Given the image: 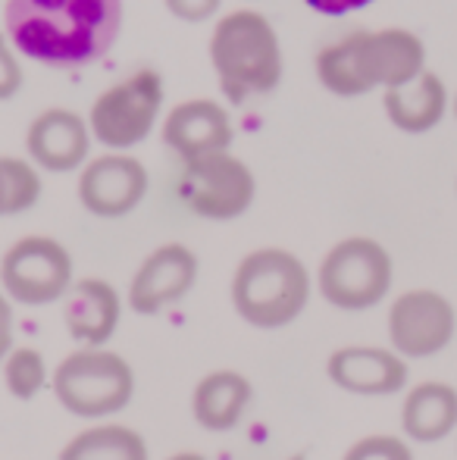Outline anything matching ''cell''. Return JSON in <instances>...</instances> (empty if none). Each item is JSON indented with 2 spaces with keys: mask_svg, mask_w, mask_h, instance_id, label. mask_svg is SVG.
<instances>
[{
  "mask_svg": "<svg viewBox=\"0 0 457 460\" xmlns=\"http://www.w3.org/2000/svg\"><path fill=\"white\" fill-rule=\"evenodd\" d=\"M198 263L195 251L185 244H160L154 254L145 257L138 273L128 285V304L135 314L154 316L166 310L170 304H179L198 282Z\"/></svg>",
  "mask_w": 457,
  "mask_h": 460,
  "instance_id": "cell-11",
  "label": "cell"
},
{
  "mask_svg": "<svg viewBox=\"0 0 457 460\" xmlns=\"http://www.w3.org/2000/svg\"><path fill=\"white\" fill-rule=\"evenodd\" d=\"M166 460H207V457L195 455V451H182V455H172V457H166Z\"/></svg>",
  "mask_w": 457,
  "mask_h": 460,
  "instance_id": "cell-28",
  "label": "cell"
},
{
  "mask_svg": "<svg viewBox=\"0 0 457 460\" xmlns=\"http://www.w3.org/2000/svg\"><path fill=\"white\" fill-rule=\"evenodd\" d=\"M257 182L254 172L235 154L220 151L182 164L179 198L195 217L204 219H235L254 204Z\"/></svg>",
  "mask_w": 457,
  "mask_h": 460,
  "instance_id": "cell-9",
  "label": "cell"
},
{
  "mask_svg": "<svg viewBox=\"0 0 457 460\" xmlns=\"http://www.w3.org/2000/svg\"><path fill=\"white\" fill-rule=\"evenodd\" d=\"M311 273L286 248L250 251L232 276V304L254 329H282L304 314Z\"/></svg>",
  "mask_w": 457,
  "mask_h": 460,
  "instance_id": "cell-4",
  "label": "cell"
},
{
  "mask_svg": "<svg viewBox=\"0 0 457 460\" xmlns=\"http://www.w3.org/2000/svg\"><path fill=\"white\" fill-rule=\"evenodd\" d=\"M4 382L13 398L31 401L48 385V364L38 348H13L4 358Z\"/></svg>",
  "mask_w": 457,
  "mask_h": 460,
  "instance_id": "cell-22",
  "label": "cell"
},
{
  "mask_svg": "<svg viewBox=\"0 0 457 460\" xmlns=\"http://www.w3.org/2000/svg\"><path fill=\"white\" fill-rule=\"evenodd\" d=\"M457 314L445 295L414 288L389 307V339L401 358H433L454 339Z\"/></svg>",
  "mask_w": 457,
  "mask_h": 460,
  "instance_id": "cell-10",
  "label": "cell"
},
{
  "mask_svg": "<svg viewBox=\"0 0 457 460\" xmlns=\"http://www.w3.org/2000/svg\"><path fill=\"white\" fill-rule=\"evenodd\" d=\"M391 254L376 238L354 235L323 257L317 273L320 295L338 310H370L391 288Z\"/></svg>",
  "mask_w": 457,
  "mask_h": 460,
  "instance_id": "cell-6",
  "label": "cell"
},
{
  "mask_svg": "<svg viewBox=\"0 0 457 460\" xmlns=\"http://www.w3.org/2000/svg\"><path fill=\"white\" fill-rule=\"evenodd\" d=\"M22 82H25V73H22V63H19V50L13 48L10 38L0 31V103L16 97Z\"/></svg>",
  "mask_w": 457,
  "mask_h": 460,
  "instance_id": "cell-24",
  "label": "cell"
},
{
  "mask_svg": "<svg viewBox=\"0 0 457 460\" xmlns=\"http://www.w3.org/2000/svg\"><path fill=\"white\" fill-rule=\"evenodd\" d=\"M452 107H454V119H457V94H454V101H452Z\"/></svg>",
  "mask_w": 457,
  "mask_h": 460,
  "instance_id": "cell-29",
  "label": "cell"
},
{
  "mask_svg": "<svg viewBox=\"0 0 457 460\" xmlns=\"http://www.w3.org/2000/svg\"><path fill=\"white\" fill-rule=\"evenodd\" d=\"M342 460H414V451L398 436H366L354 442Z\"/></svg>",
  "mask_w": 457,
  "mask_h": 460,
  "instance_id": "cell-23",
  "label": "cell"
},
{
  "mask_svg": "<svg viewBox=\"0 0 457 460\" xmlns=\"http://www.w3.org/2000/svg\"><path fill=\"white\" fill-rule=\"evenodd\" d=\"M122 316L119 291L104 279H79L63 297L66 332L85 348H104Z\"/></svg>",
  "mask_w": 457,
  "mask_h": 460,
  "instance_id": "cell-16",
  "label": "cell"
},
{
  "mask_svg": "<svg viewBox=\"0 0 457 460\" xmlns=\"http://www.w3.org/2000/svg\"><path fill=\"white\" fill-rule=\"evenodd\" d=\"M166 10L172 13L182 22H207L216 10H220L223 0H163Z\"/></svg>",
  "mask_w": 457,
  "mask_h": 460,
  "instance_id": "cell-25",
  "label": "cell"
},
{
  "mask_svg": "<svg viewBox=\"0 0 457 460\" xmlns=\"http://www.w3.org/2000/svg\"><path fill=\"white\" fill-rule=\"evenodd\" d=\"M326 373L342 392L364 394V398H382L408 385V364L401 354L389 348H338L326 364Z\"/></svg>",
  "mask_w": 457,
  "mask_h": 460,
  "instance_id": "cell-15",
  "label": "cell"
},
{
  "mask_svg": "<svg viewBox=\"0 0 457 460\" xmlns=\"http://www.w3.org/2000/svg\"><path fill=\"white\" fill-rule=\"evenodd\" d=\"M210 63L229 103L276 92L282 79V44L273 22L257 10H235L210 35Z\"/></svg>",
  "mask_w": 457,
  "mask_h": 460,
  "instance_id": "cell-3",
  "label": "cell"
},
{
  "mask_svg": "<svg viewBox=\"0 0 457 460\" xmlns=\"http://www.w3.org/2000/svg\"><path fill=\"white\" fill-rule=\"evenodd\" d=\"M54 394L73 417H113L132 401L135 373L122 354L82 348L63 358L54 369Z\"/></svg>",
  "mask_w": 457,
  "mask_h": 460,
  "instance_id": "cell-5",
  "label": "cell"
},
{
  "mask_svg": "<svg viewBox=\"0 0 457 460\" xmlns=\"http://www.w3.org/2000/svg\"><path fill=\"white\" fill-rule=\"evenodd\" d=\"M292 460H304V457H292Z\"/></svg>",
  "mask_w": 457,
  "mask_h": 460,
  "instance_id": "cell-30",
  "label": "cell"
},
{
  "mask_svg": "<svg viewBox=\"0 0 457 460\" xmlns=\"http://www.w3.org/2000/svg\"><path fill=\"white\" fill-rule=\"evenodd\" d=\"M160 110H163V79L154 69H138L92 103L88 126L104 147L128 151L154 132Z\"/></svg>",
  "mask_w": 457,
  "mask_h": 460,
  "instance_id": "cell-7",
  "label": "cell"
},
{
  "mask_svg": "<svg viewBox=\"0 0 457 460\" xmlns=\"http://www.w3.org/2000/svg\"><path fill=\"white\" fill-rule=\"evenodd\" d=\"M60 460H151V457H147V442L135 429L119 423H104L79 432L60 451Z\"/></svg>",
  "mask_w": 457,
  "mask_h": 460,
  "instance_id": "cell-20",
  "label": "cell"
},
{
  "mask_svg": "<svg viewBox=\"0 0 457 460\" xmlns=\"http://www.w3.org/2000/svg\"><path fill=\"white\" fill-rule=\"evenodd\" d=\"M92 126L66 107H50L38 113L25 135V151L31 164L48 172H73L88 160Z\"/></svg>",
  "mask_w": 457,
  "mask_h": 460,
  "instance_id": "cell-13",
  "label": "cell"
},
{
  "mask_svg": "<svg viewBox=\"0 0 457 460\" xmlns=\"http://www.w3.org/2000/svg\"><path fill=\"white\" fill-rule=\"evenodd\" d=\"M304 4L317 13H326V16H345V13L364 10L373 0H304Z\"/></svg>",
  "mask_w": 457,
  "mask_h": 460,
  "instance_id": "cell-26",
  "label": "cell"
},
{
  "mask_svg": "<svg viewBox=\"0 0 457 460\" xmlns=\"http://www.w3.org/2000/svg\"><path fill=\"white\" fill-rule=\"evenodd\" d=\"M147 194V170L128 154H104L92 160L79 176V200L101 219L132 213Z\"/></svg>",
  "mask_w": 457,
  "mask_h": 460,
  "instance_id": "cell-12",
  "label": "cell"
},
{
  "mask_svg": "<svg viewBox=\"0 0 457 460\" xmlns=\"http://www.w3.org/2000/svg\"><path fill=\"white\" fill-rule=\"evenodd\" d=\"M0 282L6 297L22 307H44L63 301L73 288V254L57 238H19L0 261Z\"/></svg>",
  "mask_w": 457,
  "mask_h": 460,
  "instance_id": "cell-8",
  "label": "cell"
},
{
  "mask_svg": "<svg viewBox=\"0 0 457 460\" xmlns=\"http://www.w3.org/2000/svg\"><path fill=\"white\" fill-rule=\"evenodd\" d=\"M41 176L22 157H0V217H16L38 204Z\"/></svg>",
  "mask_w": 457,
  "mask_h": 460,
  "instance_id": "cell-21",
  "label": "cell"
},
{
  "mask_svg": "<svg viewBox=\"0 0 457 460\" xmlns=\"http://www.w3.org/2000/svg\"><path fill=\"white\" fill-rule=\"evenodd\" d=\"M426 69V44L410 29H354L317 54V79L338 97L398 88Z\"/></svg>",
  "mask_w": 457,
  "mask_h": 460,
  "instance_id": "cell-2",
  "label": "cell"
},
{
  "mask_svg": "<svg viewBox=\"0 0 457 460\" xmlns=\"http://www.w3.org/2000/svg\"><path fill=\"white\" fill-rule=\"evenodd\" d=\"M401 429L414 442H442L457 429V388L448 382H420L401 404Z\"/></svg>",
  "mask_w": 457,
  "mask_h": 460,
  "instance_id": "cell-19",
  "label": "cell"
},
{
  "mask_svg": "<svg viewBox=\"0 0 457 460\" xmlns=\"http://www.w3.org/2000/svg\"><path fill=\"white\" fill-rule=\"evenodd\" d=\"M232 138H235V132H232L229 110L210 97L176 103L163 119V141L166 147L179 154L182 164L229 151Z\"/></svg>",
  "mask_w": 457,
  "mask_h": 460,
  "instance_id": "cell-14",
  "label": "cell"
},
{
  "mask_svg": "<svg viewBox=\"0 0 457 460\" xmlns=\"http://www.w3.org/2000/svg\"><path fill=\"white\" fill-rule=\"evenodd\" d=\"M382 107L389 122L404 135L433 132L448 110V88L435 73L423 69L417 79L404 82L398 88H385Z\"/></svg>",
  "mask_w": 457,
  "mask_h": 460,
  "instance_id": "cell-17",
  "label": "cell"
},
{
  "mask_svg": "<svg viewBox=\"0 0 457 460\" xmlns=\"http://www.w3.org/2000/svg\"><path fill=\"white\" fill-rule=\"evenodd\" d=\"M13 351V307L4 295H0V360Z\"/></svg>",
  "mask_w": 457,
  "mask_h": 460,
  "instance_id": "cell-27",
  "label": "cell"
},
{
  "mask_svg": "<svg viewBox=\"0 0 457 460\" xmlns=\"http://www.w3.org/2000/svg\"><path fill=\"white\" fill-rule=\"evenodd\" d=\"M4 25L22 57L73 69L110 54L122 29V0H6Z\"/></svg>",
  "mask_w": 457,
  "mask_h": 460,
  "instance_id": "cell-1",
  "label": "cell"
},
{
  "mask_svg": "<svg viewBox=\"0 0 457 460\" xmlns=\"http://www.w3.org/2000/svg\"><path fill=\"white\" fill-rule=\"evenodd\" d=\"M250 398H254V385L248 382V376L235 373V369H216L195 385L191 413L204 429L229 432L242 423Z\"/></svg>",
  "mask_w": 457,
  "mask_h": 460,
  "instance_id": "cell-18",
  "label": "cell"
}]
</instances>
